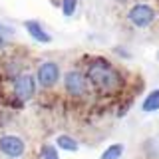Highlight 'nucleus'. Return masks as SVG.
Instances as JSON below:
<instances>
[{"label":"nucleus","instance_id":"nucleus-1","mask_svg":"<svg viewBox=\"0 0 159 159\" xmlns=\"http://www.w3.org/2000/svg\"><path fill=\"white\" fill-rule=\"evenodd\" d=\"M88 80L102 92H111V89L119 88L121 84V76L109 66L107 62H93L88 68Z\"/></svg>","mask_w":159,"mask_h":159},{"label":"nucleus","instance_id":"nucleus-2","mask_svg":"<svg viewBox=\"0 0 159 159\" xmlns=\"http://www.w3.org/2000/svg\"><path fill=\"white\" fill-rule=\"evenodd\" d=\"M12 89H14V96L18 99L28 102V99H32L34 93H36V78L30 76V74H20V76L14 80Z\"/></svg>","mask_w":159,"mask_h":159},{"label":"nucleus","instance_id":"nucleus-3","mask_svg":"<svg viewBox=\"0 0 159 159\" xmlns=\"http://www.w3.org/2000/svg\"><path fill=\"white\" fill-rule=\"evenodd\" d=\"M127 18H129V22H131L133 26L147 28L149 24H153V20H155V10L151 6H147V4H135V6L129 10Z\"/></svg>","mask_w":159,"mask_h":159},{"label":"nucleus","instance_id":"nucleus-4","mask_svg":"<svg viewBox=\"0 0 159 159\" xmlns=\"http://www.w3.org/2000/svg\"><path fill=\"white\" fill-rule=\"evenodd\" d=\"M64 88L70 96H84L88 89V80L82 72L78 70H70L64 76Z\"/></svg>","mask_w":159,"mask_h":159},{"label":"nucleus","instance_id":"nucleus-5","mask_svg":"<svg viewBox=\"0 0 159 159\" xmlns=\"http://www.w3.org/2000/svg\"><path fill=\"white\" fill-rule=\"evenodd\" d=\"M36 80L42 88H52L58 84L60 80V66L56 62H44L42 66L38 68V74H36Z\"/></svg>","mask_w":159,"mask_h":159},{"label":"nucleus","instance_id":"nucleus-6","mask_svg":"<svg viewBox=\"0 0 159 159\" xmlns=\"http://www.w3.org/2000/svg\"><path fill=\"white\" fill-rule=\"evenodd\" d=\"M0 151L10 159H16L20 155H24L26 143H24L18 135H2L0 137Z\"/></svg>","mask_w":159,"mask_h":159},{"label":"nucleus","instance_id":"nucleus-7","mask_svg":"<svg viewBox=\"0 0 159 159\" xmlns=\"http://www.w3.org/2000/svg\"><path fill=\"white\" fill-rule=\"evenodd\" d=\"M24 28H26V32L36 40V42H42V44L52 42V36L42 28V24H40L38 20H26V22H24Z\"/></svg>","mask_w":159,"mask_h":159},{"label":"nucleus","instance_id":"nucleus-8","mask_svg":"<svg viewBox=\"0 0 159 159\" xmlns=\"http://www.w3.org/2000/svg\"><path fill=\"white\" fill-rule=\"evenodd\" d=\"M141 109L145 113L157 111V109H159V89H153V92L147 93L145 99H143V103H141Z\"/></svg>","mask_w":159,"mask_h":159},{"label":"nucleus","instance_id":"nucleus-9","mask_svg":"<svg viewBox=\"0 0 159 159\" xmlns=\"http://www.w3.org/2000/svg\"><path fill=\"white\" fill-rule=\"evenodd\" d=\"M56 143H58L60 149H66V151H78L80 149V143L74 137H70V135H58Z\"/></svg>","mask_w":159,"mask_h":159},{"label":"nucleus","instance_id":"nucleus-10","mask_svg":"<svg viewBox=\"0 0 159 159\" xmlns=\"http://www.w3.org/2000/svg\"><path fill=\"white\" fill-rule=\"evenodd\" d=\"M123 149H125V147H123L121 143H111L109 147H106V151L102 153L99 159H119L123 155Z\"/></svg>","mask_w":159,"mask_h":159},{"label":"nucleus","instance_id":"nucleus-11","mask_svg":"<svg viewBox=\"0 0 159 159\" xmlns=\"http://www.w3.org/2000/svg\"><path fill=\"white\" fill-rule=\"evenodd\" d=\"M78 8V0H62V12L64 16H74Z\"/></svg>","mask_w":159,"mask_h":159},{"label":"nucleus","instance_id":"nucleus-12","mask_svg":"<svg viewBox=\"0 0 159 159\" xmlns=\"http://www.w3.org/2000/svg\"><path fill=\"white\" fill-rule=\"evenodd\" d=\"M42 159H60L58 149L54 145H50V143H46V145L42 147Z\"/></svg>","mask_w":159,"mask_h":159},{"label":"nucleus","instance_id":"nucleus-13","mask_svg":"<svg viewBox=\"0 0 159 159\" xmlns=\"http://www.w3.org/2000/svg\"><path fill=\"white\" fill-rule=\"evenodd\" d=\"M14 30L12 28H6V26H2V24H0V36H4V34H12Z\"/></svg>","mask_w":159,"mask_h":159}]
</instances>
